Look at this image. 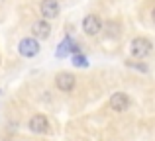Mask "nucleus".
Masks as SVG:
<instances>
[{
    "label": "nucleus",
    "instance_id": "nucleus-1",
    "mask_svg": "<svg viewBox=\"0 0 155 141\" xmlns=\"http://www.w3.org/2000/svg\"><path fill=\"white\" fill-rule=\"evenodd\" d=\"M151 49H153V43L147 37H136V39H132V45H130V53L136 59L147 57L151 53Z\"/></svg>",
    "mask_w": 155,
    "mask_h": 141
},
{
    "label": "nucleus",
    "instance_id": "nucleus-2",
    "mask_svg": "<svg viewBox=\"0 0 155 141\" xmlns=\"http://www.w3.org/2000/svg\"><path fill=\"white\" fill-rule=\"evenodd\" d=\"M18 51L22 57H34L39 53V43L35 37H24L18 45Z\"/></svg>",
    "mask_w": 155,
    "mask_h": 141
},
{
    "label": "nucleus",
    "instance_id": "nucleus-3",
    "mask_svg": "<svg viewBox=\"0 0 155 141\" xmlns=\"http://www.w3.org/2000/svg\"><path fill=\"white\" fill-rule=\"evenodd\" d=\"M110 108L114 112H126L130 108V96L126 92H114L110 96Z\"/></svg>",
    "mask_w": 155,
    "mask_h": 141
},
{
    "label": "nucleus",
    "instance_id": "nucleus-4",
    "mask_svg": "<svg viewBox=\"0 0 155 141\" xmlns=\"http://www.w3.org/2000/svg\"><path fill=\"white\" fill-rule=\"evenodd\" d=\"M83 30H84L87 35H96L100 30H102V22H100L98 16L91 14V16H87V18L83 20Z\"/></svg>",
    "mask_w": 155,
    "mask_h": 141
},
{
    "label": "nucleus",
    "instance_id": "nucleus-5",
    "mask_svg": "<svg viewBox=\"0 0 155 141\" xmlns=\"http://www.w3.org/2000/svg\"><path fill=\"white\" fill-rule=\"evenodd\" d=\"M75 76L71 75V72H59V75L55 76V84H57V88L59 90H63V92H71L73 88H75Z\"/></svg>",
    "mask_w": 155,
    "mask_h": 141
},
{
    "label": "nucleus",
    "instance_id": "nucleus-6",
    "mask_svg": "<svg viewBox=\"0 0 155 141\" xmlns=\"http://www.w3.org/2000/svg\"><path fill=\"white\" fill-rule=\"evenodd\" d=\"M31 34L35 35V37H39V39H47L49 37V34H51V26H49V22L47 20H38V22H34V26H31Z\"/></svg>",
    "mask_w": 155,
    "mask_h": 141
},
{
    "label": "nucleus",
    "instance_id": "nucleus-7",
    "mask_svg": "<svg viewBox=\"0 0 155 141\" xmlns=\"http://www.w3.org/2000/svg\"><path fill=\"white\" fill-rule=\"evenodd\" d=\"M30 130L34 131V133H45L47 131V126H49V122H47V118L43 114H35L34 118L30 120Z\"/></svg>",
    "mask_w": 155,
    "mask_h": 141
},
{
    "label": "nucleus",
    "instance_id": "nucleus-8",
    "mask_svg": "<svg viewBox=\"0 0 155 141\" xmlns=\"http://www.w3.org/2000/svg\"><path fill=\"white\" fill-rule=\"evenodd\" d=\"M39 8H41V16L47 18V20L59 16V2H57V0H43Z\"/></svg>",
    "mask_w": 155,
    "mask_h": 141
},
{
    "label": "nucleus",
    "instance_id": "nucleus-9",
    "mask_svg": "<svg viewBox=\"0 0 155 141\" xmlns=\"http://www.w3.org/2000/svg\"><path fill=\"white\" fill-rule=\"evenodd\" d=\"M69 53H81V51H79V45L67 37V39H65V41L59 45V49L55 51V55H57V57H65V55H69Z\"/></svg>",
    "mask_w": 155,
    "mask_h": 141
},
{
    "label": "nucleus",
    "instance_id": "nucleus-10",
    "mask_svg": "<svg viewBox=\"0 0 155 141\" xmlns=\"http://www.w3.org/2000/svg\"><path fill=\"white\" fill-rule=\"evenodd\" d=\"M73 63L77 67H87V57L83 53H73Z\"/></svg>",
    "mask_w": 155,
    "mask_h": 141
},
{
    "label": "nucleus",
    "instance_id": "nucleus-11",
    "mask_svg": "<svg viewBox=\"0 0 155 141\" xmlns=\"http://www.w3.org/2000/svg\"><path fill=\"white\" fill-rule=\"evenodd\" d=\"M128 67H134V69H140L141 72H147V67H145V65H140V63H128Z\"/></svg>",
    "mask_w": 155,
    "mask_h": 141
},
{
    "label": "nucleus",
    "instance_id": "nucleus-12",
    "mask_svg": "<svg viewBox=\"0 0 155 141\" xmlns=\"http://www.w3.org/2000/svg\"><path fill=\"white\" fill-rule=\"evenodd\" d=\"M151 20H153V24H155V10L151 12Z\"/></svg>",
    "mask_w": 155,
    "mask_h": 141
}]
</instances>
